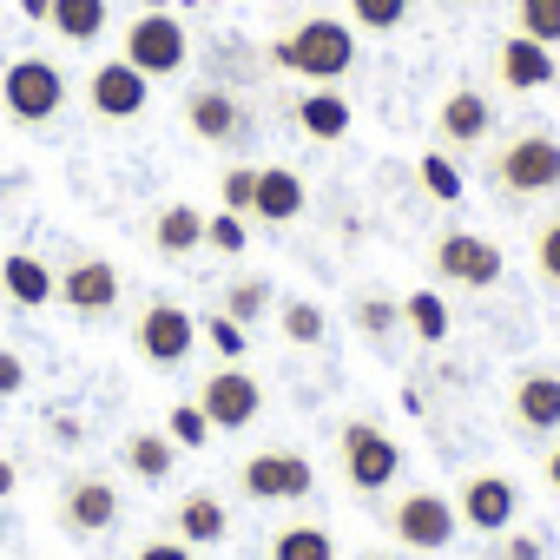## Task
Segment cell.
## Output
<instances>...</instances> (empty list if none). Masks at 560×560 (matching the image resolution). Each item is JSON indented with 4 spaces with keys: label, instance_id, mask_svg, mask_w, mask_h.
<instances>
[{
    "label": "cell",
    "instance_id": "cell-1",
    "mask_svg": "<svg viewBox=\"0 0 560 560\" xmlns=\"http://www.w3.org/2000/svg\"><path fill=\"white\" fill-rule=\"evenodd\" d=\"M270 60L298 80H311V86H337V80L357 73V27L337 21V14H311L291 34L270 40Z\"/></svg>",
    "mask_w": 560,
    "mask_h": 560
},
{
    "label": "cell",
    "instance_id": "cell-2",
    "mask_svg": "<svg viewBox=\"0 0 560 560\" xmlns=\"http://www.w3.org/2000/svg\"><path fill=\"white\" fill-rule=\"evenodd\" d=\"M488 178L508 198H547V191H560V139L547 126H521L514 139L494 145Z\"/></svg>",
    "mask_w": 560,
    "mask_h": 560
},
{
    "label": "cell",
    "instance_id": "cell-3",
    "mask_svg": "<svg viewBox=\"0 0 560 560\" xmlns=\"http://www.w3.org/2000/svg\"><path fill=\"white\" fill-rule=\"evenodd\" d=\"M60 106H67V73L54 60L21 54L8 73H0V113L14 126H47V119H60Z\"/></svg>",
    "mask_w": 560,
    "mask_h": 560
},
{
    "label": "cell",
    "instance_id": "cell-4",
    "mask_svg": "<svg viewBox=\"0 0 560 560\" xmlns=\"http://www.w3.org/2000/svg\"><path fill=\"white\" fill-rule=\"evenodd\" d=\"M119 60L126 67H139L145 80H172V73H185V60H191V40H185V27H178V14H132V27L119 34Z\"/></svg>",
    "mask_w": 560,
    "mask_h": 560
},
{
    "label": "cell",
    "instance_id": "cell-5",
    "mask_svg": "<svg viewBox=\"0 0 560 560\" xmlns=\"http://www.w3.org/2000/svg\"><path fill=\"white\" fill-rule=\"evenodd\" d=\"M429 264H435V277H448V284H462V291H494L501 270H508L501 244L475 237V231H442L435 250H429Z\"/></svg>",
    "mask_w": 560,
    "mask_h": 560
},
{
    "label": "cell",
    "instance_id": "cell-6",
    "mask_svg": "<svg viewBox=\"0 0 560 560\" xmlns=\"http://www.w3.org/2000/svg\"><path fill=\"white\" fill-rule=\"evenodd\" d=\"M337 455H343L350 488H363V494H376V488H389V481L402 475V448H396V435H383L376 422H343Z\"/></svg>",
    "mask_w": 560,
    "mask_h": 560
},
{
    "label": "cell",
    "instance_id": "cell-7",
    "mask_svg": "<svg viewBox=\"0 0 560 560\" xmlns=\"http://www.w3.org/2000/svg\"><path fill=\"white\" fill-rule=\"evenodd\" d=\"M389 527H396L402 547H416V553H442V547L455 540L462 514H455L448 494H435V488H409V494L389 508Z\"/></svg>",
    "mask_w": 560,
    "mask_h": 560
},
{
    "label": "cell",
    "instance_id": "cell-8",
    "mask_svg": "<svg viewBox=\"0 0 560 560\" xmlns=\"http://www.w3.org/2000/svg\"><path fill=\"white\" fill-rule=\"evenodd\" d=\"M237 481H244L250 501H304V494L317 488V468H311V455H298V448H264V455H250V462L237 468Z\"/></svg>",
    "mask_w": 560,
    "mask_h": 560
},
{
    "label": "cell",
    "instance_id": "cell-9",
    "mask_svg": "<svg viewBox=\"0 0 560 560\" xmlns=\"http://www.w3.org/2000/svg\"><path fill=\"white\" fill-rule=\"evenodd\" d=\"M86 106H93V119L126 126V119H139V113L152 106V80H145L139 67H126V60H100V67L86 73Z\"/></svg>",
    "mask_w": 560,
    "mask_h": 560
},
{
    "label": "cell",
    "instance_id": "cell-10",
    "mask_svg": "<svg viewBox=\"0 0 560 560\" xmlns=\"http://www.w3.org/2000/svg\"><path fill=\"white\" fill-rule=\"evenodd\" d=\"M198 409H205V422H211V429L237 435V429H250V422H257V409H264V383H257V376H244V370H218V376H205Z\"/></svg>",
    "mask_w": 560,
    "mask_h": 560
},
{
    "label": "cell",
    "instance_id": "cell-11",
    "mask_svg": "<svg viewBox=\"0 0 560 560\" xmlns=\"http://www.w3.org/2000/svg\"><path fill=\"white\" fill-rule=\"evenodd\" d=\"M132 337H139V357H145V363L172 370V363H185V357H191V343H198V317H191V311H178V304H145Z\"/></svg>",
    "mask_w": 560,
    "mask_h": 560
},
{
    "label": "cell",
    "instance_id": "cell-12",
    "mask_svg": "<svg viewBox=\"0 0 560 560\" xmlns=\"http://www.w3.org/2000/svg\"><path fill=\"white\" fill-rule=\"evenodd\" d=\"M54 298H60L67 311H80V317H106V311L119 304V270H113L106 257H73V264L54 277Z\"/></svg>",
    "mask_w": 560,
    "mask_h": 560
},
{
    "label": "cell",
    "instance_id": "cell-13",
    "mask_svg": "<svg viewBox=\"0 0 560 560\" xmlns=\"http://www.w3.org/2000/svg\"><path fill=\"white\" fill-rule=\"evenodd\" d=\"M455 514H462L475 534H508V527H514V514H521V488H514L508 475H468V481H462Z\"/></svg>",
    "mask_w": 560,
    "mask_h": 560
},
{
    "label": "cell",
    "instance_id": "cell-14",
    "mask_svg": "<svg viewBox=\"0 0 560 560\" xmlns=\"http://www.w3.org/2000/svg\"><path fill=\"white\" fill-rule=\"evenodd\" d=\"M113 521H119V494L106 475H73L60 488V527L67 534H106Z\"/></svg>",
    "mask_w": 560,
    "mask_h": 560
},
{
    "label": "cell",
    "instance_id": "cell-15",
    "mask_svg": "<svg viewBox=\"0 0 560 560\" xmlns=\"http://www.w3.org/2000/svg\"><path fill=\"white\" fill-rule=\"evenodd\" d=\"M508 409L527 435H553L560 429V370H547V363L521 370L514 389H508Z\"/></svg>",
    "mask_w": 560,
    "mask_h": 560
},
{
    "label": "cell",
    "instance_id": "cell-16",
    "mask_svg": "<svg viewBox=\"0 0 560 560\" xmlns=\"http://www.w3.org/2000/svg\"><path fill=\"white\" fill-rule=\"evenodd\" d=\"M494 80H501L508 93H540V86H553V80H560L553 47H540V40H527V34H508V40L494 47Z\"/></svg>",
    "mask_w": 560,
    "mask_h": 560
},
{
    "label": "cell",
    "instance_id": "cell-17",
    "mask_svg": "<svg viewBox=\"0 0 560 560\" xmlns=\"http://www.w3.org/2000/svg\"><path fill=\"white\" fill-rule=\"evenodd\" d=\"M185 126H191V139H205V145H237L244 139V106L224 93V86H191L185 93Z\"/></svg>",
    "mask_w": 560,
    "mask_h": 560
},
{
    "label": "cell",
    "instance_id": "cell-18",
    "mask_svg": "<svg viewBox=\"0 0 560 560\" xmlns=\"http://www.w3.org/2000/svg\"><path fill=\"white\" fill-rule=\"evenodd\" d=\"M435 132H442V145H455V152H475V145L494 132V106H488V93H475V86H455V93L435 106Z\"/></svg>",
    "mask_w": 560,
    "mask_h": 560
},
{
    "label": "cell",
    "instance_id": "cell-19",
    "mask_svg": "<svg viewBox=\"0 0 560 560\" xmlns=\"http://www.w3.org/2000/svg\"><path fill=\"white\" fill-rule=\"evenodd\" d=\"M304 205H311V191H304V178L291 165H257V191H250L257 224H298Z\"/></svg>",
    "mask_w": 560,
    "mask_h": 560
},
{
    "label": "cell",
    "instance_id": "cell-20",
    "mask_svg": "<svg viewBox=\"0 0 560 560\" xmlns=\"http://www.w3.org/2000/svg\"><path fill=\"white\" fill-rule=\"evenodd\" d=\"M291 119H298V132L317 139V145H337V139H350V126H357V113H350V100H343L337 86H311V93L291 106Z\"/></svg>",
    "mask_w": 560,
    "mask_h": 560
},
{
    "label": "cell",
    "instance_id": "cell-21",
    "mask_svg": "<svg viewBox=\"0 0 560 560\" xmlns=\"http://www.w3.org/2000/svg\"><path fill=\"white\" fill-rule=\"evenodd\" d=\"M0 291H8L21 311H40V304H54V270L40 257H27V250H8L0 257Z\"/></svg>",
    "mask_w": 560,
    "mask_h": 560
},
{
    "label": "cell",
    "instance_id": "cell-22",
    "mask_svg": "<svg viewBox=\"0 0 560 560\" xmlns=\"http://www.w3.org/2000/svg\"><path fill=\"white\" fill-rule=\"evenodd\" d=\"M172 527H178V540H185V547H218V540L231 534V514H224V501H218V494H185V501H178V514H172Z\"/></svg>",
    "mask_w": 560,
    "mask_h": 560
},
{
    "label": "cell",
    "instance_id": "cell-23",
    "mask_svg": "<svg viewBox=\"0 0 560 560\" xmlns=\"http://www.w3.org/2000/svg\"><path fill=\"white\" fill-rule=\"evenodd\" d=\"M152 244H159V257H191L205 244V211L198 205H165L152 218Z\"/></svg>",
    "mask_w": 560,
    "mask_h": 560
},
{
    "label": "cell",
    "instance_id": "cell-24",
    "mask_svg": "<svg viewBox=\"0 0 560 560\" xmlns=\"http://www.w3.org/2000/svg\"><path fill=\"white\" fill-rule=\"evenodd\" d=\"M47 27L67 40V47H93L106 34V0H54Z\"/></svg>",
    "mask_w": 560,
    "mask_h": 560
},
{
    "label": "cell",
    "instance_id": "cell-25",
    "mask_svg": "<svg viewBox=\"0 0 560 560\" xmlns=\"http://www.w3.org/2000/svg\"><path fill=\"white\" fill-rule=\"evenodd\" d=\"M172 462H178V442H172V435H159V429L126 435V468H132L139 481H165V475H172Z\"/></svg>",
    "mask_w": 560,
    "mask_h": 560
},
{
    "label": "cell",
    "instance_id": "cell-26",
    "mask_svg": "<svg viewBox=\"0 0 560 560\" xmlns=\"http://www.w3.org/2000/svg\"><path fill=\"white\" fill-rule=\"evenodd\" d=\"M270 560H337V540L311 521L284 527V534H270Z\"/></svg>",
    "mask_w": 560,
    "mask_h": 560
},
{
    "label": "cell",
    "instance_id": "cell-27",
    "mask_svg": "<svg viewBox=\"0 0 560 560\" xmlns=\"http://www.w3.org/2000/svg\"><path fill=\"white\" fill-rule=\"evenodd\" d=\"M402 330L422 337V343H442V337H448V304H442L435 291H409V298H402Z\"/></svg>",
    "mask_w": 560,
    "mask_h": 560
},
{
    "label": "cell",
    "instance_id": "cell-28",
    "mask_svg": "<svg viewBox=\"0 0 560 560\" xmlns=\"http://www.w3.org/2000/svg\"><path fill=\"white\" fill-rule=\"evenodd\" d=\"M277 330H284L298 350H311V343H324V304H311V298H284V304H277Z\"/></svg>",
    "mask_w": 560,
    "mask_h": 560
},
{
    "label": "cell",
    "instance_id": "cell-29",
    "mask_svg": "<svg viewBox=\"0 0 560 560\" xmlns=\"http://www.w3.org/2000/svg\"><path fill=\"white\" fill-rule=\"evenodd\" d=\"M514 34L560 47V0H514Z\"/></svg>",
    "mask_w": 560,
    "mask_h": 560
},
{
    "label": "cell",
    "instance_id": "cell-30",
    "mask_svg": "<svg viewBox=\"0 0 560 560\" xmlns=\"http://www.w3.org/2000/svg\"><path fill=\"white\" fill-rule=\"evenodd\" d=\"M264 311H270V277H237V284L224 291V317H231V324L250 330Z\"/></svg>",
    "mask_w": 560,
    "mask_h": 560
},
{
    "label": "cell",
    "instance_id": "cell-31",
    "mask_svg": "<svg viewBox=\"0 0 560 560\" xmlns=\"http://www.w3.org/2000/svg\"><path fill=\"white\" fill-rule=\"evenodd\" d=\"M416 172H422V191H429L435 205H462V191H468V185H462V172H455V159H448V152H422V165H416Z\"/></svg>",
    "mask_w": 560,
    "mask_h": 560
},
{
    "label": "cell",
    "instance_id": "cell-32",
    "mask_svg": "<svg viewBox=\"0 0 560 560\" xmlns=\"http://www.w3.org/2000/svg\"><path fill=\"white\" fill-rule=\"evenodd\" d=\"M409 21V0H350V27L363 34H396Z\"/></svg>",
    "mask_w": 560,
    "mask_h": 560
},
{
    "label": "cell",
    "instance_id": "cell-33",
    "mask_svg": "<svg viewBox=\"0 0 560 560\" xmlns=\"http://www.w3.org/2000/svg\"><path fill=\"white\" fill-rule=\"evenodd\" d=\"M534 270H540V277H547V284L560 291V211L534 224Z\"/></svg>",
    "mask_w": 560,
    "mask_h": 560
},
{
    "label": "cell",
    "instance_id": "cell-34",
    "mask_svg": "<svg viewBox=\"0 0 560 560\" xmlns=\"http://www.w3.org/2000/svg\"><path fill=\"white\" fill-rule=\"evenodd\" d=\"M402 324V298H357V330L363 337H389Z\"/></svg>",
    "mask_w": 560,
    "mask_h": 560
},
{
    "label": "cell",
    "instance_id": "cell-35",
    "mask_svg": "<svg viewBox=\"0 0 560 560\" xmlns=\"http://www.w3.org/2000/svg\"><path fill=\"white\" fill-rule=\"evenodd\" d=\"M165 435H172L178 448H205V442H211V422H205L198 402H178V409L165 416Z\"/></svg>",
    "mask_w": 560,
    "mask_h": 560
},
{
    "label": "cell",
    "instance_id": "cell-36",
    "mask_svg": "<svg viewBox=\"0 0 560 560\" xmlns=\"http://www.w3.org/2000/svg\"><path fill=\"white\" fill-rule=\"evenodd\" d=\"M205 244H211V250H224V257H237V250L250 244V231H244V218H237V211H218V218H205Z\"/></svg>",
    "mask_w": 560,
    "mask_h": 560
},
{
    "label": "cell",
    "instance_id": "cell-37",
    "mask_svg": "<svg viewBox=\"0 0 560 560\" xmlns=\"http://www.w3.org/2000/svg\"><path fill=\"white\" fill-rule=\"evenodd\" d=\"M250 191H257V165H231V172H224V185H218L224 211H237V218H250Z\"/></svg>",
    "mask_w": 560,
    "mask_h": 560
},
{
    "label": "cell",
    "instance_id": "cell-38",
    "mask_svg": "<svg viewBox=\"0 0 560 560\" xmlns=\"http://www.w3.org/2000/svg\"><path fill=\"white\" fill-rule=\"evenodd\" d=\"M198 330H205V337H211V350H218V357H231V363H237V357H244V324H231V317H224V311H211V317H205V324H198Z\"/></svg>",
    "mask_w": 560,
    "mask_h": 560
},
{
    "label": "cell",
    "instance_id": "cell-39",
    "mask_svg": "<svg viewBox=\"0 0 560 560\" xmlns=\"http://www.w3.org/2000/svg\"><path fill=\"white\" fill-rule=\"evenodd\" d=\"M27 389V363L14 350H0V396H21Z\"/></svg>",
    "mask_w": 560,
    "mask_h": 560
},
{
    "label": "cell",
    "instance_id": "cell-40",
    "mask_svg": "<svg viewBox=\"0 0 560 560\" xmlns=\"http://www.w3.org/2000/svg\"><path fill=\"white\" fill-rule=\"evenodd\" d=\"M132 560H198V553H191L185 540H145V547H139Z\"/></svg>",
    "mask_w": 560,
    "mask_h": 560
},
{
    "label": "cell",
    "instance_id": "cell-41",
    "mask_svg": "<svg viewBox=\"0 0 560 560\" xmlns=\"http://www.w3.org/2000/svg\"><path fill=\"white\" fill-rule=\"evenodd\" d=\"M501 560H540V540H534V534H508Z\"/></svg>",
    "mask_w": 560,
    "mask_h": 560
},
{
    "label": "cell",
    "instance_id": "cell-42",
    "mask_svg": "<svg viewBox=\"0 0 560 560\" xmlns=\"http://www.w3.org/2000/svg\"><path fill=\"white\" fill-rule=\"evenodd\" d=\"M14 8H21L27 21H47V14H54V0H14Z\"/></svg>",
    "mask_w": 560,
    "mask_h": 560
},
{
    "label": "cell",
    "instance_id": "cell-43",
    "mask_svg": "<svg viewBox=\"0 0 560 560\" xmlns=\"http://www.w3.org/2000/svg\"><path fill=\"white\" fill-rule=\"evenodd\" d=\"M14 481H21V475H14V462L0 455V494H14Z\"/></svg>",
    "mask_w": 560,
    "mask_h": 560
},
{
    "label": "cell",
    "instance_id": "cell-44",
    "mask_svg": "<svg viewBox=\"0 0 560 560\" xmlns=\"http://www.w3.org/2000/svg\"><path fill=\"white\" fill-rule=\"evenodd\" d=\"M547 488H560V448L547 455Z\"/></svg>",
    "mask_w": 560,
    "mask_h": 560
},
{
    "label": "cell",
    "instance_id": "cell-45",
    "mask_svg": "<svg viewBox=\"0 0 560 560\" xmlns=\"http://www.w3.org/2000/svg\"><path fill=\"white\" fill-rule=\"evenodd\" d=\"M363 560H389V553H363Z\"/></svg>",
    "mask_w": 560,
    "mask_h": 560
}]
</instances>
